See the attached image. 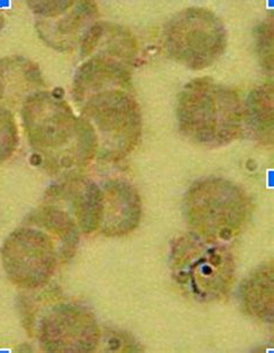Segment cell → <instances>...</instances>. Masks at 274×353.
Listing matches in <instances>:
<instances>
[{
    "instance_id": "obj_3",
    "label": "cell",
    "mask_w": 274,
    "mask_h": 353,
    "mask_svg": "<svg viewBox=\"0 0 274 353\" xmlns=\"http://www.w3.org/2000/svg\"><path fill=\"white\" fill-rule=\"evenodd\" d=\"M169 261L177 286L199 303H221L234 286L236 265L224 245L182 235L171 243Z\"/></svg>"
},
{
    "instance_id": "obj_16",
    "label": "cell",
    "mask_w": 274,
    "mask_h": 353,
    "mask_svg": "<svg viewBox=\"0 0 274 353\" xmlns=\"http://www.w3.org/2000/svg\"><path fill=\"white\" fill-rule=\"evenodd\" d=\"M242 306L253 319L272 323L274 312L273 262L257 268L242 283Z\"/></svg>"
},
{
    "instance_id": "obj_9",
    "label": "cell",
    "mask_w": 274,
    "mask_h": 353,
    "mask_svg": "<svg viewBox=\"0 0 274 353\" xmlns=\"http://www.w3.org/2000/svg\"><path fill=\"white\" fill-rule=\"evenodd\" d=\"M36 15L41 39L57 50H71L96 23L98 6L92 1H29Z\"/></svg>"
},
{
    "instance_id": "obj_2",
    "label": "cell",
    "mask_w": 274,
    "mask_h": 353,
    "mask_svg": "<svg viewBox=\"0 0 274 353\" xmlns=\"http://www.w3.org/2000/svg\"><path fill=\"white\" fill-rule=\"evenodd\" d=\"M176 115L180 132L207 148L238 141L246 124L244 102L238 90L209 78L185 85L177 99Z\"/></svg>"
},
{
    "instance_id": "obj_1",
    "label": "cell",
    "mask_w": 274,
    "mask_h": 353,
    "mask_svg": "<svg viewBox=\"0 0 274 353\" xmlns=\"http://www.w3.org/2000/svg\"><path fill=\"white\" fill-rule=\"evenodd\" d=\"M22 121L29 144L50 172L80 170L98 154L89 124L56 93L41 90L29 97L22 107Z\"/></svg>"
},
{
    "instance_id": "obj_7",
    "label": "cell",
    "mask_w": 274,
    "mask_h": 353,
    "mask_svg": "<svg viewBox=\"0 0 274 353\" xmlns=\"http://www.w3.org/2000/svg\"><path fill=\"white\" fill-rule=\"evenodd\" d=\"M54 239L40 228L23 225L8 235L1 248V262L8 279L20 288L36 290L48 284L57 268Z\"/></svg>"
},
{
    "instance_id": "obj_10",
    "label": "cell",
    "mask_w": 274,
    "mask_h": 353,
    "mask_svg": "<svg viewBox=\"0 0 274 353\" xmlns=\"http://www.w3.org/2000/svg\"><path fill=\"white\" fill-rule=\"evenodd\" d=\"M45 203L66 205V212L76 221L80 233L90 234L98 231L101 223L102 189L88 179L74 177L49 189ZM59 208V206H58Z\"/></svg>"
},
{
    "instance_id": "obj_6",
    "label": "cell",
    "mask_w": 274,
    "mask_h": 353,
    "mask_svg": "<svg viewBox=\"0 0 274 353\" xmlns=\"http://www.w3.org/2000/svg\"><path fill=\"white\" fill-rule=\"evenodd\" d=\"M163 40L173 61L188 69L204 70L224 54L228 37L224 22L215 13L190 8L167 23Z\"/></svg>"
},
{
    "instance_id": "obj_14",
    "label": "cell",
    "mask_w": 274,
    "mask_h": 353,
    "mask_svg": "<svg viewBox=\"0 0 274 353\" xmlns=\"http://www.w3.org/2000/svg\"><path fill=\"white\" fill-rule=\"evenodd\" d=\"M137 48V41L127 29L109 22H96L83 37L81 56H105L130 65Z\"/></svg>"
},
{
    "instance_id": "obj_18",
    "label": "cell",
    "mask_w": 274,
    "mask_h": 353,
    "mask_svg": "<svg viewBox=\"0 0 274 353\" xmlns=\"http://www.w3.org/2000/svg\"><path fill=\"white\" fill-rule=\"evenodd\" d=\"M18 125L8 109L0 107V163L11 158L18 148Z\"/></svg>"
},
{
    "instance_id": "obj_12",
    "label": "cell",
    "mask_w": 274,
    "mask_h": 353,
    "mask_svg": "<svg viewBox=\"0 0 274 353\" xmlns=\"http://www.w3.org/2000/svg\"><path fill=\"white\" fill-rule=\"evenodd\" d=\"M129 66L115 58L89 57L76 71L73 80V99L80 105L92 95L105 90H134Z\"/></svg>"
},
{
    "instance_id": "obj_15",
    "label": "cell",
    "mask_w": 274,
    "mask_h": 353,
    "mask_svg": "<svg viewBox=\"0 0 274 353\" xmlns=\"http://www.w3.org/2000/svg\"><path fill=\"white\" fill-rule=\"evenodd\" d=\"M25 225L40 228L54 239L61 261H67L76 254L79 245L80 230L65 210L45 203L27 216Z\"/></svg>"
},
{
    "instance_id": "obj_4",
    "label": "cell",
    "mask_w": 274,
    "mask_h": 353,
    "mask_svg": "<svg viewBox=\"0 0 274 353\" xmlns=\"http://www.w3.org/2000/svg\"><path fill=\"white\" fill-rule=\"evenodd\" d=\"M251 201L238 184L222 177L197 181L185 194V214L192 234L222 245L244 231Z\"/></svg>"
},
{
    "instance_id": "obj_19",
    "label": "cell",
    "mask_w": 274,
    "mask_h": 353,
    "mask_svg": "<svg viewBox=\"0 0 274 353\" xmlns=\"http://www.w3.org/2000/svg\"><path fill=\"white\" fill-rule=\"evenodd\" d=\"M273 18L266 19L256 28V47L262 65L266 70H273Z\"/></svg>"
},
{
    "instance_id": "obj_5",
    "label": "cell",
    "mask_w": 274,
    "mask_h": 353,
    "mask_svg": "<svg viewBox=\"0 0 274 353\" xmlns=\"http://www.w3.org/2000/svg\"><path fill=\"white\" fill-rule=\"evenodd\" d=\"M79 105L80 116L94 132L98 158L118 161L137 148L143 119L134 90H105L92 95Z\"/></svg>"
},
{
    "instance_id": "obj_8",
    "label": "cell",
    "mask_w": 274,
    "mask_h": 353,
    "mask_svg": "<svg viewBox=\"0 0 274 353\" xmlns=\"http://www.w3.org/2000/svg\"><path fill=\"white\" fill-rule=\"evenodd\" d=\"M41 347L50 352H92L101 342L94 314L83 305L59 303L48 308L37 327Z\"/></svg>"
},
{
    "instance_id": "obj_17",
    "label": "cell",
    "mask_w": 274,
    "mask_h": 353,
    "mask_svg": "<svg viewBox=\"0 0 274 353\" xmlns=\"http://www.w3.org/2000/svg\"><path fill=\"white\" fill-rule=\"evenodd\" d=\"M274 92L272 83H264L250 93L244 103L246 124L257 143L273 144Z\"/></svg>"
},
{
    "instance_id": "obj_13",
    "label": "cell",
    "mask_w": 274,
    "mask_h": 353,
    "mask_svg": "<svg viewBox=\"0 0 274 353\" xmlns=\"http://www.w3.org/2000/svg\"><path fill=\"white\" fill-rule=\"evenodd\" d=\"M44 88L39 65L21 56L0 59V103L15 105Z\"/></svg>"
},
{
    "instance_id": "obj_20",
    "label": "cell",
    "mask_w": 274,
    "mask_h": 353,
    "mask_svg": "<svg viewBox=\"0 0 274 353\" xmlns=\"http://www.w3.org/2000/svg\"><path fill=\"white\" fill-rule=\"evenodd\" d=\"M4 15H3V13L0 12V33H1V29H3V27H4Z\"/></svg>"
},
{
    "instance_id": "obj_11",
    "label": "cell",
    "mask_w": 274,
    "mask_h": 353,
    "mask_svg": "<svg viewBox=\"0 0 274 353\" xmlns=\"http://www.w3.org/2000/svg\"><path fill=\"white\" fill-rule=\"evenodd\" d=\"M101 230L107 236H123L134 232L140 223L141 199L129 182L114 179L102 188Z\"/></svg>"
}]
</instances>
